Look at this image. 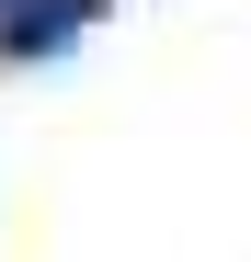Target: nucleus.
<instances>
[{
    "mask_svg": "<svg viewBox=\"0 0 251 262\" xmlns=\"http://www.w3.org/2000/svg\"><path fill=\"white\" fill-rule=\"evenodd\" d=\"M103 0H0V57H57Z\"/></svg>",
    "mask_w": 251,
    "mask_h": 262,
    "instance_id": "obj_1",
    "label": "nucleus"
}]
</instances>
